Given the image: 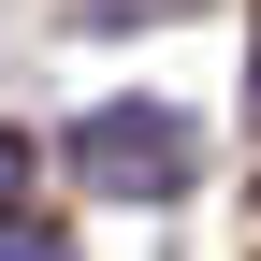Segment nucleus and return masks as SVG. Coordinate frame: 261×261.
I'll return each mask as SVG.
<instances>
[{
	"instance_id": "f257e3e1",
	"label": "nucleus",
	"mask_w": 261,
	"mask_h": 261,
	"mask_svg": "<svg viewBox=\"0 0 261 261\" xmlns=\"http://www.w3.org/2000/svg\"><path fill=\"white\" fill-rule=\"evenodd\" d=\"M73 160L102 203H160V189H189V116L174 102H102V116H73Z\"/></svg>"
},
{
	"instance_id": "7ed1b4c3",
	"label": "nucleus",
	"mask_w": 261,
	"mask_h": 261,
	"mask_svg": "<svg viewBox=\"0 0 261 261\" xmlns=\"http://www.w3.org/2000/svg\"><path fill=\"white\" fill-rule=\"evenodd\" d=\"M0 261H58V232L44 218H0Z\"/></svg>"
},
{
	"instance_id": "f03ea898",
	"label": "nucleus",
	"mask_w": 261,
	"mask_h": 261,
	"mask_svg": "<svg viewBox=\"0 0 261 261\" xmlns=\"http://www.w3.org/2000/svg\"><path fill=\"white\" fill-rule=\"evenodd\" d=\"M29 174H44V145H29V130H0V218H29Z\"/></svg>"
}]
</instances>
